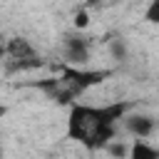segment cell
Returning <instances> with one entry per match:
<instances>
[{"instance_id": "7", "label": "cell", "mask_w": 159, "mask_h": 159, "mask_svg": "<svg viewBox=\"0 0 159 159\" xmlns=\"http://www.w3.org/2000/svg\"><path fill=\"white\" fill-rule=\"evenodd\" d=\"M72 22H75L77 30H87V25H89V15H87V10H77Z\"/></svg>"}, {"instance_id": "4", "label": "cell", "mask_w": 159, "mask_h": 159, "mask_svg": "<svg viewBox=\"0 0 159 159\" xmlns=\"http://www.w3.org/2000/svg\"><path fill=\"white\" fill-rule=\"evenodd\" d=\"M124 129L134 134V139H147L154 132V119L147 114H132V117H124Z\"/></svg>"}, {"instance_id": "1", "label": "cell", "mask_w": 159, "mask_h": 159, "mask_svg": "<svg viewBox=\"0 0 159 159\" xmlns=\"http://www.w3.org/2000/svg\"><path fill=\"white\" fill-rule=\"evenodd\" d=\"M132 102H112V104H70L67 112V139L77 142L80 147L97 152L107 149L119 129V119L127 117Z\"/></svg>"}, {"instance_id": "5", "label": "cell", "mask_w": 159, "mask_h": 159, "mask_svg": "<svg viewBox=\"0 0 159 159\" xmlns=\"http://www.w3.org/2000/svg\"><path fill=\"white\" fill-rule=\"evenodd\" d=\"M129 159H159V149L144 139H134L129 147Z\"/></svg>"}, {"instance_id": "3", "label": "cell", "mask_w": 159, "mask_h": 159, "mask_svg": "<svg viewBox=\"0 0 159 159\" xmlns=\"http://www.w3.org/2000/svg\"><path fill=\"white\" fill-rule=\"evenodd\" d=\"M62 47H65V57L70 62H87L89 60V40L82 37V35H77V32L65 35Z\"/></svg>"}, {"instance_id": "6", "label": "cell", "mask_w": 159, "mask_h": 159, "mask_svg": "<svg viewBox=\"0 0 159 159\" xmlns=\"http://www.w3.org/2000/svg\"><path fill=\"white\" fill-rule=\"evenodd\" d=\"M144 20L152 22V25H159V0H152L144 10Z\"/></svg>"}, {"instance_id": "2", "label": "cell", "mask_w": 159, "mask_h": 159, "mask_svg": "<svg viewBox=\"0 0 159 159\" xmlns=\"http://www.w3.org/2000/svg\"><path fill=\"white\" fill-rule=\"evenodd\" d=\"M109 75H112V70H80V67L60 65V75L52 77V80H47L42 87L52 94V99H57V102H72L75 97L84 94L89 87L104 82Z\"/></svg>"}]
</instances>
